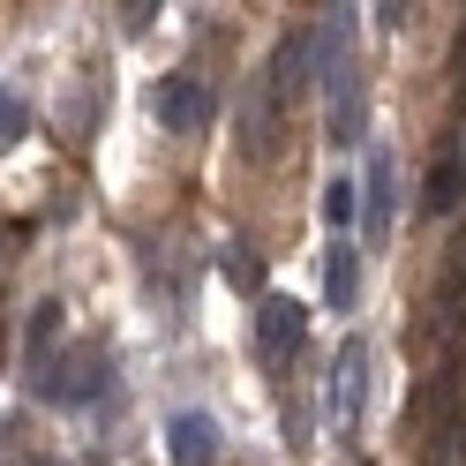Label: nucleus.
<instances>
[{
  "label": "nucleus",
  "instance_id": "nucleus-1",
  "mask_svg": "<svg viewBox=\"0 0 466 466\" xmlns=\"http://www.w3.org/2000/svg\"><path fill=\"white\" fill-rule=\"evenodd\" d=\"M38 391H46V399H61V406H91V399L106 391V346H98V339L68 346L61 361H46V369H38Z\"/></svg>",
  "mask_w": 466,
  "mask_h": 466
},
{
  "label": "nucleus",
  "instance_id": "nucleus-2",
  "mask_svg": "<svg viewBox=\"0 0 466 466\" xmlns=\"http://www.w3.org/2000/svg\"><path fill=\"white\" fill-rule=\"evenodd\" d=\"M151 113H158V128H173V136L211 128V83H203V76H173V83H158Z\"/></svg>",
  "mask_w": 466,
  "mask_h": 466
},
{
  "label": "nucleus",
  "instance_id": "nucleus-3",
  "mask_svg": "<svg viewBox=\"0 0 466 466\" xmlns=\"http://www.w3.org/2000/svg\"><path fill=\"white\" fill-rule=\"evenodd\" d=\"M279 91H271V76H256L248 91H241V151L248 158H271L279 151Z\"/></svg>",
  "mask_w": 466,
  "mask_h": 466
},
{
  "label": "nucleus",
  "instance_id": "nucleus-4",
  "mask_svg": "<svg viewBox=\"0 0 466 466\" xmlns=\"http://www.w3.org/2000/svg\"><path fill=\"white\" fill-rule=\"evenodd\" d=\"M301 324H309V309H301V301H286V294L264 301V316H256V346H264V361H271V369H286V354L301 346Z\"/></svg>",
  "mask_w": 466,
  "mask_h": 466
},
{
  "label": "nucleus",
  "instance_id": "nucleus-5",
  "mask_svg": "<svg viewBox=\"0 0 466 466\" xmlns=\"http://www.w3.org/2000/svg\"><path fill=\"white\" fill-rule=\"evenodd\" d=\"M361 391H369V354H361V339H346L339 361H331V406H339V421H354Z\"/></svg>",
  "mask_w": 466,
  "mask_h": 466
},
{
  "label": "nucleus",
  "instance_id": "nucleus-6",
  "mask_svg": "<svg viewBox=\"0 0 466 466\" xmlns=\"http://www.w3.org/2000/svg\"><path fill=\"white\" fill-rule=\"evenodd\" d=\"M324 301L346 316L361 301V248L354 241H331V256H324Z\"/></svg>",
  "mask_w": 466,
  "mask_h": 466
},
{
  "label": "nucleus",
  "instance_id": "nucleus-7",
  "mask_svg": "<svg viewBox=\"0 0 466 466\" xmlns=\"http://www.w3.org/2000/svg\"><path fill=\"white\" fill-rule=\"evenodd\" d=\"M173 466H211V451H218V429H211V414H173Z\"/></svg>",
  "mask_w": 466,
  "mask_h": 466
},
{
  "label": "nucleus",
  "instance_id": "nucleus-8",
  "mask_svg": "<svg viewBox=\"0 0 466 466\" xmlns=\"http://www.w3.org/2000/svg\"><path fill=\"white\" fill-rule=\"evenodd\" d=\"M361 226H369V241H384V233H391V151H376V158H369V196H361Z\"/></svg>",
  "mask_w": 466,
  "mask_h": 466
},
{
  "label": "nucleus",
  "instance_id": "nucleus-9",
  "mask_svg": "<svg viewBox=\"0 0 466 466\" xmlns=\"http://www.w3.org/2000/svg\"><path fill=\"white\" fill-rule=\"evenodd\" d=\"M459 196H466V158L444 151L436 173H429V188H421V203H429V211H459Z\"/></svg>",
  "mask_w": 466,
  "mask_h": 466
},
{
  "label": "nucleus",
  "instance_id": "nucleus-10",
  "mask_svg": "<svg viewBox=\"0 0 466 466\" xmlns=\"http://www.w3.org/2000/svg\"><path fill=\"white\" fill-rule=\"evenodd\" d=\"M466 309V226H459V241H451V256H444V286H436V324L444 316H459Z\"/></svg>",
  "mask_w": 466,
  "mask_h": 466
},
{
  "label": "nucleus",
  "instance_id": "nucleus-11",
  "mask_svg": "<svg viewBox=\"0 0 466 466\" xmlns=\"http://www.w3.org/2000/svg\"><path fill=\"white\" fill-rule=\"evenodd\" d=\"M53 331H61V301H38L31 309V376L53 361Z\"/></svg>",
  "mask_w": 466,
  "mask_h": 466
},
{
  "label": "nucleus",
  "instance_id": "nucleus-12",
  "mask_svg": "<svg viewBox=\"0 0 466 466\" xmlns=\"http://www.w3.org/2000/svg\"><path fill=\"white\" fill-rule=\"evenodd\" d=\"M23 128H31V106H23L15 91H0V151H15Z\"/></svg>",
  "mask_w": 466,
  "mask_h": 466
},
{
  "label": "nucleus",
  "instance_id": "nucleus-13",
  "mask_svg": "<svg viewBox=\"0 0 466 466\" xmlns=\"http://www.w3.org/2000/svg\"><path fill=\"white\" fill-rule=\"evenodd\" d=\"M354 211H361V188H354V181H331V188H324V218H331V226H354Z\"/></svg>",
  "mask_w": 466,
  "mask_h": 466
},
{
  "label": "nucleus",
  "instance_id": "nucleus-14",
  "mask_svg": "<svg viewBox=\"0 0 466 466\" xmlns=\"http://www.w3.org/2000/svg\"><path fill=\"white\" fill-rule=\"evenodd\" d=\"M226 279L233 286H264V256L256 248H226Z\"/></svg>",
  "mask_w": 466,
  "mask_h": 466
},
{
  "label": "nucleus",
  "instance_id": "nucleus-15",
  "mask_svg": "<svg viewBox=\"0 0 466 466\" xmlns=\"http://www.w3.org/2000/svg\"><path fill=\"white\" fill-rule=\"evenodd\" d=\"M151 15H158L151 0H136V8H121V31H151Z\"/></svg>",
  "mask_w": 466,
  "mask_h": 466
},
{
  "label": "nucleus",
  "instance_id": "nucleus-16",
  "mask_svg": "<svg viewBox=\"0 0 466 466\" xmlns=\"http://www.w3.org/2000/svg\"><path fill=\"white\" fill-rule=\"evenodd\" d=\"M451 68L466 76V23H459V46H451Z\"/></svg>",
  "mask_w": 466,
  "mask_h": 466
},
{
  "label": "nucleus",
  "instance_id": "nucleus-17",
  "mask_svg": "<svg viewBox=\"0 0 466 466\" xmlns=\"http://www.w3.org/2000/svg\"><path fill=\"white\" fill-rule=\"evenodd\" d=\"M8 466H61V459H8Z\"/></svg>",
  "mask_w": 466,
  "mask_h": 466
},
{
  "label": "nucleus",
  "instance_id": "nucleus-18",
  "mask_svg": "<svg viewBox=\"0 0 466 466\" xmlns=\"http://www.w3.org/2000/svg\"><path fill=\"white\" fill-rule=\"evenodd\" d=\"M0 436H8V421H0Z\"/></svg>",
  "mask_w": 466,
  "mask_h": 466
}]
</instances>
